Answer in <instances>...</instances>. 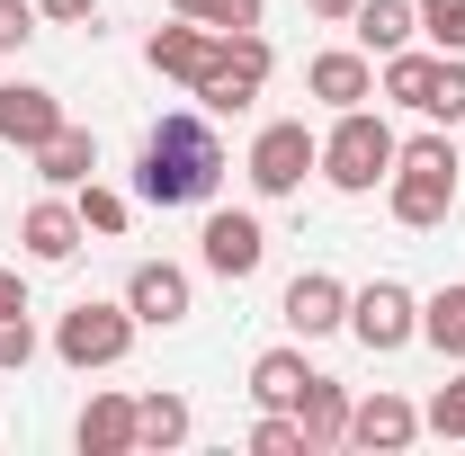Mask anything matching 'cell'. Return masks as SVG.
<instances>
[{
	"label": "cell",
	"mask_w": 465,
	"mask_h": 456,
	"mask_svg": "<svg viewBox=\"0 0 465 456\" xmlns=\"http://www.w3.org/2000/svg\"><path fill=\"white\" fill-rule=\"evenodd\" d=\"M125 313H134L143 332H179V322H188V269L143 260V269L125 278Z\"/></svg>",
	"instance_id": "7c38bea8"
},
{
	"label": "cell",
	"mask_w": 465,
	"mask_h": 456,
	"mask_svg": "<svg viewBox=\"0 0 465 456\" xmlns=\"http://www.w3.org/2000/svg\"><path fill=\"white\" fill-rule=\"evenodd\" d=\"M313 171H322V134H313L304 116H278V125L251 134V188H260V197H295Z\"/></svg>",
	"instance_id": "52a82bcc"
},
{
	"label": "cell",
	"mask_w": 465,
	"mask_h": 456,
	"mask_svg": "<svg viewBox=\"0 0 465 456\" xmlns=\"http://www.w3.org/2000/svg\"><path fill=\"white\" fill-rule=\"evenodd\" d=\"M197 242H206V269H215V278H260V260H269V224H260V215H242V206H224V215H206V233H197Z\"/></svg>",
	"instance_id": "ba28073f"
},
{
	"label": "cell",
	"mask_w": 465,
	"mask_h": 456,
	"mask_svg": "<svg viewBox=\"0 0 465 456\" xmlns=\"http://www.w3.org/2000/svg\"><path fill=\"white\" fill-rule=\"evenodd\" d=\"M349 439H358V448H411V439H420V411H411L403 394H385V385H376V394L358 402V411H349Z\"/></svg>",
	"instance_id": "5bb4252c"
},
{
	"label": "cell",
	"mask_w": 465,
	"mask_h": 456,
	"mask_svg": "<svg viewBox=\"0 0 465 456\" xmlns=\"http://www.w3.org/2000/svg\"><path fill=\"white\" fill-rule=\"evenodd\" d=\"M385 197H394V224L403 233H439L457 215V144L439 125L411 134L403 153H394V171H385Z\"/></svg>",
	"instance_id": "7a4b0ae2"
},
{
	"label": "cell",
	"mask_w": 465,
	"mask_h": 456,
	"mask_svg": "<svg viewBox=\"0 0 465 456\" xmlns=\"http://www.w3.org/2000/svg\"><path fill=\"white\" fill-rule=\"evenodd\" d=\"M188 430H197V411L179 394H143L134 402V448H188Z\"/></svg>",
	"instance_id": "44dd1931"
},
{
	"label": "cell",
	"mask_w": 465,
	"mask_h": 456,
	"mask_svg": "<svg viewBox=\"0 0 465 456\" xmlns=\"http://www.w3.org/2000/svg\"><path fill=\"white\" fill-rule=\"evenodd\" d=\"M420 116H430V125H457L465 116V55H439V81H430Z\"/></svg>",
	"instance_id": "cb8c5ba5"
},
{
	"label": "cell",
	"mask_w": 465,
	"mask_h": 456,
	"mask_svg": "<svg viewBox=\"0 0 465 456\" xmlns=\"http://www.w3.org/2000/svg\"><path fill=\"white\" fill-rule=\"evenodd\" d=\"M251 456H304V421L295 411H260L251 421Z\"/></svg>",
	"instance_id": "484cf974"
},
{
	"label": "cell",
	"mask_w": 465,
	"mask_h": 456,
	"mask_svg": "<svg viewBox=\"0 0 465 456\" xmlns=\"http://www.w3.org/2000/svg\"><path fill=\"white\" fill-rule=\"evenodd\" d=\"M411 9H420V36L439 55H465V0H411Z\"/></svg>",
	"instance_id": "d4e9b609"
},
{
	"label": "cell",
	"mask_w": 465,
	"mask_h": 456,
	"mask_svg": "<svg viewBox=\"0 0 465 456\" xmlns=\"http://www.w3.org/2000/svg\"><path fill=\"white\" fill-rule=\"evenodd\" d=\"M171 9L197 27H260V0H171Z\"/></svg>",
	"instance_id": "83f0119b"
},
{
	"label": "cell",
	"mask_w": 465,
	"mask_h": 456,
	"mask_svg": "<svg viewBox=\"0 0 465 456\" xmlns=\"http://www.w3.org/2000/svg\"><path fill=\"white\" fill-rule=\"evenodd\" d=\"M420 341L439 349V358H465V286H439L420 304Z\"/></svg>",
	"instance_id": "7402d4cb"
},
{
	"label": "cell",
	"mask_w": 465,
	"mask_h": 456,
	"mask_svg": "<svg viewBox=\"0 0 465 456\" xmlns=\"http://www.w3.org/2000/svg\"><path fill=\"white\" fill-rule=\"evenodd\" d=\"M18 242H27V260H36V269H63V260L90 242V224H81V206L36 197V206H27V224H18Z\"/></svg>",
	"instance_id": "4fadbf2b"
},
{
	"label": "cell",
	"mask_w": 465,
	"mask_h": 456,
	"mask_svg": "<svg viewBox=\"0 0 465 456\" xmlns=\"http://www.w3.org/2000/svg\"><path fill=\"white\" fill-rule=\"evenodd\" d=\"M72 206H81V224H90V233H125V215H134V206H125L116 188H99V179H81Z\"/></svg>",
	"instance_id": "4316f807"
},
{
	"label": "cell",
	"mask_w": 465,
	"mask_h": 456,
	"mask_svg": "<svg viewBox=\"0 0 465 456\" xmlns=\"http://www.w3.org/2000/svg\"><path fill=\"white\" fill-rule=\"evenodd\" d=\"M269 72H278V55H269L260 27H215V55H206V72H197V108L206 116H242L260 90H269Z\"/></svg>",
	"instance_id": "3957f363"
},
{
	"label": "cell",
	"mask_w": 465,
	"mask_h": 456,
	"mask_svg": "<svg viewBox=\"0 0 465 456\" xmlns=\"http://www.w3.org/2000/svg\"><path fill=\"white\" fill-rule=\"evenodd\" d=\"M134 332H143V322H134L125 304H99V295H81V304L54 322V358L90 376V367H116V358L134 349Z\"/></svg>",
	"instance_id": "8992f818"
},
{
	"label": "cell",
	"mask_w": 465,
	"mask_h": 456,
	"mask_svg": "<svg viewBox=\"0 0 465 456\" xmlns=\"http://www.w3.org/2000/svg\"><path fill=\"white\" fill-rule=\"evenodd\" d=\"M420 430H439V439H465V367L439 385V402L420 411Z\"/></svg>",
	"instance_id": "f1b7e54d"
},
{
	"label": "cell",
	"mask_w": 465,
	"mask_h": 456,
	"mask_svg": "<svg viewBox=\"0 0 465 456\" xmlns=\"http://www.w3.org/2000/svg\"><path fill=\"white\" fill-rule=\"evenodd\" d=\"M215 179H224V144H215V125L197 108L162 116L143 134V153H134V197L143 206H206Z\"/></svg>",
	"instance_id": "6da1fadb"
},
{
	"label": "cell",
	"mask_w": 465,
	"mask_h": 456,
	"mask_svg": "<svg viewBox=\"0 0 465 456\" xmlns=\"http://www.w3.org/2000/svg\"><path fill=\"white\" fill-rule=\"evenodd\" d=\"M304 385H313L304 349H260V358H251V402H260V411H295Z\"/></svg>",
	"instance_id": "ac0fdd59"
},
{
	"label": "cell",
	"mask_w": 465,
	"mask_h": 456,
	"mask_svg": "<svg viewBox=\"0 0 465 456\" xmlns=\"http://www.w3.org/2000/svg\"><path fill=\"white\" fill-rule=\"evenodd\" d=\"M27 358H36V322H27V304H18V313H0V376H18Z\"/></svg>",
	"instance_id": "f546056e"
},
{
	"label": "cell",
	"mask_w": 465,
	"mask_h": 456,
	"mask_svg": "<svg viewBox=\"0 0 465 456\" xmlns=\"http://www.w3.org/2000/svg\"><path fill=\"white\" fill-rule=\"evenodd\" d=\"M430 81H439V55H385V81H376V90H385V99H394V108H420V99H430Z\"/></svg>",
	"instance_id": "603a6c76"
},
{
	"label": "cell",
	"mask_w": 465,
	"mask_h": 456,
	"mask_svg": "<svg viewBox=\"0 0 465 456\" xmlns=\"http://www.w3.org/2000/svg\"><path fill=\"white\" fill-rule=\"evenodd\" d=\"M72 116L45 81H0V144H18V153H36L45 134H63Z\"/></svg>",
	"instance_id": "30bf717a"
},
{
	"label": "cell",
	"mask_w": 465,
	"mask_h": 456,
	"mask_svg": "<svg viewBox=\"0 0 465 456\" xmlns=\"http://www.w3.org/2000/svg\"><path fill=\"white\" fill-rule=\"evenodd\" d=\"M36 27H45V9H36V0H0V55H18Z\"/></svg>",
	"instance_id": "4dcf8cb0"
},
{
	"label": "cell",
	"mask_w": 465,
	"mask_h": 456,
	"mask_svg": "<svg viewBox=\"0 0 465 456\" xmlns=\"http://www.w3.org/2000/svg\"><path fill=\"white\" fill-rule=\"evenodd\" d=\"M349 27H358V45H367V55H403L411 36H420V9H411V0H358V18H349Z\"/></svg>",
	"instance_id": "ffe728a7"
},
{
	"label": "cell",
	"mask_w": 465,
	"mask_h": 456,
	"mask_svg": "<svg viewBox=\"0 0 465 456\" xmlns=\"http://www.w3.org/2000/svg\"><path fill=\"white\" fill-rule=\"evenodd\" d=\"M349 411H358V402H349L341 385H331V376L313 367V385L295 394V421H304V448H341V439H349Z\"/></svg>",
	"instance_id": "2e32d148"
},
{
	"label": "cell",
	"mask_w": 465,
	"mask_h": 456,
	"mask_svg": "<svg viewBox=\"0 0 465 456\" xmlns=\"http://www.w3.org/2000/svg\"><path fill=\"white\" fill-rule=\"evenodd\" d=\"M27 304V286H18V269H0V313H18Z\"/></svg>",
	"instance_id": "836d02e7"
},
{
	"label": "cell",
	"mask_w": 465,
	"mask_h": 456,
	"mask_svg": "<svg viewBox=\"0 0 465 456\" xmlns=\"http://www.w3.org/2000/svg\"><path fill=\"white\" fill-rule=\"evenodd\" d=\"M206 55H215V27H197V18H179V27H153V45H143V63H153L162 81H188V90H197Z\"/></svg>",
	"instance_id": "9a60e30c"
},
{
	"label": "cell",
	"mask_w": 465,
	"mask_h": 456,
	"mask_svg": "<svg viewBox=\"0 0 465 456\" xmlns=\"http://www.w3.org/2000/svg\"><path fill=\"white\" fill-rule=\"evenodd\" d=\"M304 9H313V18H331V27H349V18H358V0H304Z\"/></svg>",
	"instance_id": "d6a6232c"
},
{
	"label": "cell",
	"mask_w": 465,
	"mask_h": 456,
	"mask_svg": "<svg viewBox=\"0 0 465 456\" xmlns=\"http://www.w3.org/2000/svg\"><path fill=\"white\" fill-rule=\"evenodd\" d=\"M394 153H403V144H394V125L376 108H341V125L322 134V179H331L341 197H367L376 179L394 171Z\"/></svg>",
	"instance_id": "277c9868"
},
{
	"label": "cell",
	"mask_w": 465,
	"mask_h": 456,
	"mask_svg": "<svg viewBox=\"0 0 465 456\" xmlns=\"http://www.w3.org/2000/svg\"><path fill=\"white\" fill-rule=\"evenodd\" d=\"M349 332H358V349H367V358H394V349L420 341V295H411L403 278L349 286Z\"/></svg>",
	"instance_id": "5b68a950"
},
{
	"label": "cell",
	"mask_w": 465,
	"mask_h": 456,
	"mask_svg": "<svg viewBox=\"0 0 465 456\" xmlns=\"http://www.w3.org/2000/svg\"><path fill=\"white\" fill-rule=\"evenodd\" d=\"M81 456H134V402L125 394H90V411H81Z\"/></svg>",
	"instance_id": "d6986e66"
},
{
	"label": "cell",
	"mask_w": 465,
	"mask_h": 456,
	"mask_svg": "<svg viewBox=\"0 0 465 456\" xmlns=\"http://www.w3.org/2000/svg\"><path fill=\"white\" fill-rule=\"evenodd\" d=\"M304 90H313L322 108H367V99H376V55H367V45H331V55L304 63Z\"/></svg>",
	"instance_id": "8fae6325"
},
{
	"label": "cell",
	"mask_w": 465,
	"mask_h": 456,
	"mask_svg": "<svg viewBox=\"0 0 465 456\" xmlns=\"http://www.w3.org/2000/svg\"><path fill=\"white\" fill-rule=\"evenodd\" d=\"M90 171H99V134H90V125H63V134L36 144V179H45V188H81Z\"/></svg>",
	"instance_id": "e0dca14e"
},
{
	"label": "cell",
	"mask_w": 465,
	"mask_h": 456,
	"mask_svg": "<svg viewBox=\"0 0 465 456\" xmlns=\"http://www.w3.org/2000/svg\"><path fill=\"white\" fill-rule=\"evenodd\" d=\"M287 332L295 341H322V332H349V286L331 278V269H304V278H287Z\"/></svg>",
	"instance_id": "9c48e42d"
},
{
	"label": "cell",
	"mask_w": 465,
	"mask_h": 456,
	"mask_svg": "<svg viewBox=\"0 0 465 456\" xmlns=\"http://www.w3.org/2000/svg\"><path fill=\"white\" fill-rule=\"evenodd\" d=\"M36 9H45L54 27H90V18H99V0H36Z\"/></svg>",
	"instance_id": "1f68e13d"
}]
</instances>
